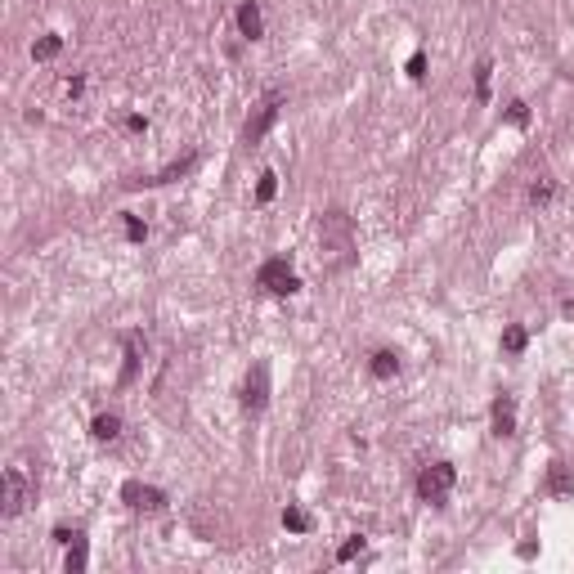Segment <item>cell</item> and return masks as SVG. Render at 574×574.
<instances>
[{
  "label": "cell",
  "instance_id": "1",
  "mask_svg": "<svg viewBox=\"0 0 574 574\" xmlns=\"http://www.w3.org/2000/svg\"><path fill=\"white\" fill-rule=\"evenodd\" d=\"M355 261V225H350L346 211H323L319 220V265L327 274L346 270Z\"/></svg>",
  "mask_w": 574,
  "mask_h": 574
},
{
  "label": "cell",
  "instance_id": "2",
  "mask_svg": "<svg viewBox=\"0 0 574 574\" xmlns=\"http://www.w3.org/2000/svg\"><path fill=\"white\" fill-rule=\"evenodd\" d=\"M454 485H458L454 462H431V467H422V475H418V498L422 503H444V498L454 494Z\"/></svg>",
  "mask_w": 574,
  "mask_h": 574
},
{
  "label": "cell",
  "instance_id": "3",
  "mask_svg": "<svg viewBox=\"0 0 574 574\" xmlns=\"http://www.w3.org/2000/svg\"><path fill=\"white\" fill-rule=\"evenodd\" d=\"M256 287L270 292V297H292V292H301V278L283 256H274V261H265L261 270H256Z\"/></svg>",
  "mask_w": 574,
  "mask_h": 574
},
{
  "label": "cell",
  "instance_id": "4",
  "mask_svg": "<svg viewBox=\"0 0 574 574\" xmlns=\"http://www.w3.org/2000/svg\"><path fill=\"white\" fill-rule=\"evenodd\" d=\"M32 480H27V471L23 467H9L5 471V516L14 520V516H23V507L32 503Z\"/></svg>",
  "mask_w": 574,
  "mask_h": 574
},
{
  "label": "cell",
  "instance_id": "5",
  "mask_svg": "<svg viewBox=\"0 0 574 574\" xmlns=\"http://www.w3.org/2000/svg\"><path fill=\"white\" fill-rule=\"evenodd\" d=\"M278 113H283V94H265V104L256 108V117H247V126H242V139L261 144L265 135H270V126L278 121Z\"/></svg>",
  "mask_w": 574,
  "mask_h": 574
},
{
  "label": "cell",
  "instance_id": "6",
  "mask_svg": "<svg viewBox=\"0 0 574 574\" xmlns=\"http://www.w3.org/2000/svg\"><path fill=\"white\" fill-rule=\"evenodd\" d=\"M121 503H126L130 511H162L166 507V494L153 489V485H144V480H126V485H121Z\"/></svg>",
  "mask_w": 574,
  "mask_h": 574
},
{
  "label": "cell",
  "instance_id": "7",
  "mask_svg": "<svg viewBox=\"0 0 574 574\" xmlns=\"http://www.w3.org/2000/svg\"><path fill=\"white\" fill-rule=\"evenodd\" d=\"M242 404H247L251 413H261L265 404H270V363H251L247 386H242Z\"/></svg>",
  "mask_w": 574,
  "mask_h": 574
},
{
  "label": "cell",
  "instance_id": "8",
  "mask_svg": "<svg viewBox=\"0 0 574 574\" xmlns=\"http://www.w3.org/2000/svg\"><path fill=\"white\" fill-rule=\"evenodd\" d=\"M494 435H516V395L494 399Z\"/></svg>",
  "mask_w": 574,
  "mask_h": 574
},
{
  "label": "cell",
  "instance_id": "9",
  "mask_svg": "<svg viewBox=\"0 0 574 574\" xmlns=\"http://www.w3.org/2000/svg\"><path fill=\"white\" fill-rule=\"evenodd\" d=\"M238 32L247 36V41H261L265 23H261V5H256V0H242L238 5Z\"/></svg>",
  "mask_w": 574,
  "mask_h": 574
},
{
  "label": "cell",
  "instance_id": "10",
  "mask_svg": "<svg viewBox=\"0 0 574 574\" xmlns=\"http://www.w3.org/2000/svg\"><path fill=\"white\" fill-rule=\"evenodd\" d=\"M139 359H144V337H139V332H130V337H126V368H121V386L135 382Z\"/></svg>",
  "mask_w": 574,
  "mask_h": 574
},
{
  "label": "cell",
  "instance_id": "11",
  "mask_svg": "<svg viewBox=\"0 0 574 574\" xmlns=\"http://www.w3.org/2000/svg\"><path fill=\"white\" fill-rule=\"evenodd\" d=\"M547 489L556 498H574V471L566 462H552V471H547Z\"/></svg>",
  "mask_w": 574,
  "mask_h": 574
},
{
  "label": "cell",
  "instance_id": "12",
  "mask_svg": "<svg viewBox=\"0 0 574 574\" xmlns=\"http://www.w3.org/2000/svg\"><path fill=\"white\" fill-rule=\"evenodd\" d=\"M90 435L94 439H117L121 435V418H117V413H99V418L90 422Z\"/></svg>",
  "mask_w": 574,
  "mask_h": 574
},
{
  "label": "cell",
  "instance_id": "13",
  "mask_svg": "<svg viewBox=\"0 0 574 574\" xmlns=\"http://www.w3.org/2000/svg\"><path fill=\"white\" fill-rule=\"evenodd\" d=\"M368 368H373V377H382V382H386V377H395V373H399V355H395V350H377Z\"/></svg>",
  "mask_w": 574,
  "mask_h": 574
},
{
  "label": "cell",
  "instance_id": "14",
  "mask_svg": "<svg viewBox=\"0 0 574 574\" xmlns=\"http://www.w3.org/2000/svg\"><path fill=\"white\" fill-rule=\"evenodd\" d=\"M58 50H63V36H41V41H36L32 45V58H36V63H50V58H58Z\"/></svg>",
  "mask_w": 574,
  "mask_h": 574
},
{
  "label": "cell",
  "instance_id": "15",
  "mask_svg": "<svg viewBox=\"0 0 574 574\" xmlns=\"http://www.w3.org/2000/svg\"><path fill=\"white\" fill-rule=\"evenodd\" d=\"M525 346H530V332H525L520 323H511L507 332H503V350H507V355H520Z\"/></svg>",
  "mask_w": 574,
  "mask_h": 574
},
{
  "label": "cell",
  "instance_id": "16",
  "mask_svg": "<svg viewBox=\"0 0 574 574\" xmlns=\"http://www.w3.org/2000/svg\"><path fill=\"white\" fill-rule=\"evenodd\" d=\"M193 162H198V157H185V162H170L162 175H153V180H144V185H170V180H180L185 175V170H193Z\"/></svg>",
  "mask_w": 574,
  "mask_h": 574
},
{
  "label": "cell",
  "instance_id": "17",
  "mask_svg": "<svg viewBox=\"0 0 574 574\" xmlns=\"http://www.w3.org/2000/svg\"><path fill=\"white\" fill-rule=\"evenodd\" d=\"M68 574H81L85 570V539H77V543H68Z\"/></svg>",
  "mask_w": 574,
  "mask_h": 574
},
{
  "label": "cell",
  "instance_id": "18",
  "mask_svg": "<svg viewBox=\"0 0 574 574\" xmlns=\"http://www.w3.org/2000/svg\"><path fill=\"white\" fill-rule=\"evenodd\" d=\"M283 525H287L292 534H305V530H310V516H305L301 507H287V511H283Z\"/></svg>",
  "mask_w": 574,
  "mask_h": 574
},
{
  "label": "cell",
  "instance_id": "19",
  "mask_svg": "<svg viewBox=\"0 0 574 574\" xmlns=\"http://www.w3.org/2000/svg\"><path fill=\"white\" fill-rule=\"evenodd\" d=\"M274 193H278V175H274V170H265L261 185H256V202H270Z\"/></svg>",
  "mask_w": 574,
  "mask_h": 574
},
{
  "label": "cell",
  "instance_id": "20",
  "mask_svg": "<svg viewBox=\"0 0 574 574\" xmlns=\"http://www.w3.org/2000/svg\"><path fill=\"white\" fill-rule=\"evenodd\" d=\"M489 72H494L489 58H485V63L475 68V99H489Z\"/></svg>",
  "mask_w": 574,
  "mask_h": 574
},
{
  "label": "cell",
  "instance_id": "21",
  "mask_svg": "<svg viewBox=\"0 0 574 574\" xmlns=\"http://www.w3.org/2000/svg\"><path fill=\"white\" fill-rule=\"evenodd\" d=\"M507 121H511V126H530V104H525V99L507 104Z\"/></svg>",
  "mask_w": 574,
  "mask_h": 574
},
{
  "label": "cell",
  "instance_id": "22",
  "mask_svg": "<svg viewBox=\"0 0 574 574\" xmlns=\"http://www.w3.org/2000/svg\"><path fill=\"white\" fill-rule=\"evenodd\" d=\"M530 202H534V206H547V202H552V180H539V185L530 189Z\"/></svg>",
  "mask_w": 574,
  "mask_h": 574
},
{
  "label": "cell",
  "instance_id": "23",
  "mask_svg": "<svg viewBox=\"0 0 574 574\" xmlns=\"http://www.w3.org/2000/svg\"><path fill=\"white\" fill-rule=\"evenodd\" d=\"M126 238L130 242H144V238H149V225H144L139 216H126Z\"/></svg>",
  "mask_w": 574,
  "mask_h": 574
},
{
  "label": "cell",
  "instance_id": "24",
  "mask_svg": "<svg viewBox=\"0 0 574 574\" xmlns=\"http://www.w3.org/2000/svg\"><path fill=\"white\" fill-rule=\"evenodd\" d=\"M363 552V534H355V539H350V543H341V552H337V561H355Z\"/></svg>",
  "mask_w": 574,
  "mask_h": 574
},
{
  "label": "cell",
  "instance_id": "25",
  "mask_svg": "<svg viewBox=\"0 0 574 574\" xmlns=\"http://www.w3.org/2000/svg\"><path fill=\"white\" fill-rule=\"evenodd\" d=\"M408 77H413V81H422V77H426V54H422V50L408 58Z\"/></svg>",
  "mask_w": 574,
  "mask_h": 574
}]
</instances>
